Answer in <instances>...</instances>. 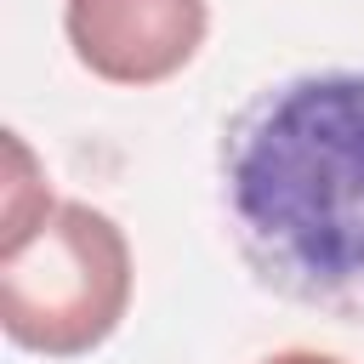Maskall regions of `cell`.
Listing matches in <instances>:
<instances>
[{
	"mask_svg": "<svg viewBox=\"0 0 364 364\" xmlns=\"http://www.w3.org/2000/svg\"><path fill=\"white\" fill-rule=\"evenodd\" d=\"M267 364H341V358H330V353H301V347H296V353H273Z\"/></svg>",
	"mask_w": 364,
	"mask_h": 364,
	"instance_id": "277c9868",
	"label": "cell"
},
{
	"mask_svg": "<svg viewBox=\"0 0 364 364\" xmlns=\"http://www.w3.org/2000/svg\"><path fill=\"white\" fill-rule=\"evenodd\" d=\"M131 307V245L85 199L51 205L0 245V330L46 358H80Z\"/></svg>",
	"mask_w": 364,
	"mask_h": 364,
	"instance_id": "7a4b0ae2",
	"label": "cell"
},
{
	"mask_svg": "<svg viewBox=\"0 0 364 364\" xmlns=\"http://www.w3.org/2000/svg\"><path fill=\"white\" fill-rule=\"evenodd\" d=\"M228 199L267 279L318 301L364 290V74L256 97L228 142Z\"/></svg>",
	"mask_w": 364,
	"mask_h": 364,
	"instance_id": "6da1fadb",
	"label": "cell"
},
{
	"mask_svg": "<svg viewBox=\"0 0 364 364\" xmlns=\"http://www.w3.org/2000/svg\"><path fill=\"white\" fill-rule=\"evenodd\" d=\"M205 0H68L74 57L108 85H159L205 40Z\"/></svg>",
	"mask_w": 364,
	"mask_h": 364,
	"instance_id": "3957f363",
	"label": "cell"
}]
</instances>
